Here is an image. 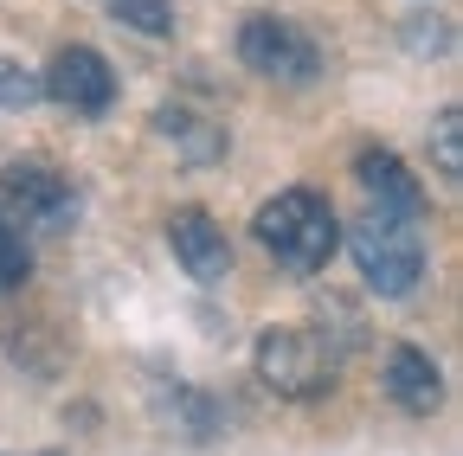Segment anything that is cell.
Here are the masks:
<instances>
[{"instance_id": "obj_14", "label": "cell", "mask_w": 463, "mask_h": 456, "mask_svg": "<svg viewBox=\"0 0 463 456\" xmlns=\"http://www.w3.org/2000/svg\"><path fill=\"white\" fill-rule=\"evenodd\" d=\"M39 97H45V90H39V71L0 59V109H33Z\"/></svg>"}, {"instance_id": "obj_9", "label": "cell", "mask_w": 463, "mask_h": 456, "mask_svg": "<svg viewBox=\"0 0 463 456\" xmlns=\"http://www.w3.org/2000/svg\"><path fill=\"white\" fill-rule=\"evenodd\" d=\"M386 398L399 412H412V418H431L444 405V373L431 367V354L419 348H392L386 354Z\"/></svg>"}, {"instance_id": "obj_11", "label": "cell", "mask_w": 463, "mask_h": 456, "mask_svg": "<svg viewBox=\"0 0 463 456\" xmlns=\"http://www.w3.org/2000/svg\"><path fill=\"white\" fill-rule=\"evenodd\" d=\"M431 167L444 181H463V109L457 103H444L431 123Z\"/></svg>"}, {"instance_id": "obj_12", "label": "cell", "mask_w": 463, "mask_h": 456, "mask_svg": "<svg viewBox=\"0 0 463 456\" xmlns=\"http://www.w3.org/2000/svg\"><path fill=\"white\" fill-rule=\"evenodd\" d=\"M109 14L136 26L142 39H167L174 33V0H109Z\"/></svg>"}, {"instance_id": "obj_1", "label": "cell", "mask_w": 463, "mask_h": 456, "mask_svg": "<svg viewBox=\"0 0 463 456\" xmlns=\"http://www.w3.org/2000/svg\"><path fill=\"white\" fill-rule=\"evenodd\" d=\"M251 232H258V245H264L289 276L328 270V257H335V245H341V225H335L328 200L309 193V187H283L277 200H264L258 219H251Z\"/></svg>"}, {"instance_id": "obj_5", "label": "cell", "mask_w": 463, "mask_h": 456, "mask_svg": "<svg viewBox=\"0 0 463 456\" xmlns=\"http://www.w3.org/2000/svg\"><path fill=\"white\" fill-rule=\"evenodd\" d=\"M39 90L52 103H65L71 116H103V109L116 103V71H109L103 51L65 45V51H52V65L39 71Z\"/></svg>"}, {"instance_id": "obj_3", "label": "cell", "mask_w": 463, "mask_h": 456, "mask_svg": "<svg viewBox=\"0 0 463 456\" xmlns=\"http://www.w3.org/2000/svg\"><path fill=\"white\" fill-rule=\"evenodd\" d=\"M239 59L258 71V78H277V84H309L322 71V45L297 26V20H277V14H251L239 26Z\"/></svg>"}, {"instance_id": "obj_13", "label": "cell", "mask_w": 463, "mask_h": 456, "mask_svg": "<svg viewBox=\"0 0 463 456\" xmlns=\"http://www.w3.org/2000/svg\"><path fill=\"white\" fill-rule=\"evenodd\" d=\"M33 276V251L20 238V225L0 219V290H20V283Z\"/></svg>"}, {"instance_id": "obj_2", "label": "cell", "mask_w": 463, "mask_h": 456, "mask_svg": "<svg viewBox=\"0 0 463 456\" xmlns=\"http://www.w3.org/2000/svg\"><path fill=\"white\" fill-rule=\"evenodd\" d=\"M347 251H354V264H361L373 296H412L419 276H425V238H419L412 219L367 212L354 232H347Z\"/></svg>"}, {"instance_id": "obj_8", "label": "cell", "mask_w": 463, "mask_h": 456, "mask_svg": "<svg viewBox=\"0 0 463 456\" xmlns=\"http://www.w3.org/2000/svg\"><path fill=\"white\" fill-rule=\"evenodd\" d=\"M354 181L367 187L373 212H392V219H419L425 212V187L412 181V167H405L392 148H361L354 154Z\"/></svg>"}, {"instance_id": "obj_7", "label": "cell", "mask_w": 463, "mask_h": 456, "mask_svg": "<svg viewBox=\"0 0 463 456\" xmlns=\"http://www.w3.org/2000/svg\"><path fill=\"white\" fill-rule=\"evenodd\" d=\"M167 245H174V257H181V270L194 283H225L232 276V245L219 232V219L200 212V206H181L167 219Z\"/></svg>"}, {"instance_id": "obj_10", "label": "cell", "mask_w": 463, "mask_h": 456, "mask_svg": "<svg viewBox=\"0 0 463 456\" xmlns=\"http://www.w3.org/2000/svg\"><path fill=\"white\" fill-rule=\"evenodd\" d=\"M155 129H161L174 148H181L187 161H219V154H225V129L187 116V109H155Z\"/></svg>"}, {"instance_id": "obj_4", "label": "cell", "mask_w": 463, "mask_h": 456, "mask_svg": "<svg viewBox=\"0 0 463 456\" xmlns=\"http://www.w3.org/2000/svg\"><path fill=\"white\" fill-rule=\"evenodd\" d=\"M251 360H258V379L283 398H316L335 379V360L322 354V340L309 328H264Z\"/></svg>"}, {"instance_id": "obj_6", "label": "cell", "mask_w": 463, "mask_h": 456, "mask_svg": "<svg viewBox=\"0 0 463 456\" xmlns=\"http://www.w3.org/2000/svg\"><path fill=\"white\" fill-rule=\"evenodd\" d=\"M0 206H7L20 225L52 232V225H65L78 212V193H71L65 174H52L45 161H14V167H0Z\"/></svg>"}, {"instance_id": "obj_15", "label": "cell", "mask_w": 463, "mask_h": 456, "mask_svg": "<svg viewBox=\"0 0 463 456\" xmlns=\"http://www.w3.org/2000/svg\"><path fill=\"white\" fill-rule=\"evenodd\" d=\"M399 39H405V51H419V59H438V51H450V26H444L438 14H431V20H405Z\"/></svg>"}]
</instances>
